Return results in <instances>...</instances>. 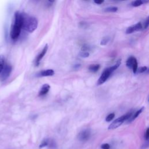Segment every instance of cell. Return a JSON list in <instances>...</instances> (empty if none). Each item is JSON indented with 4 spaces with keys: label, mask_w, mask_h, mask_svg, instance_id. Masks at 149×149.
Masks as SVG:
<instances>
[{
    "label": "cell",
    "mask_w": 149,
    "mask_h": 149,
    "mask_svg": "<svg viewBox=\"0 0 149 149\" xmlns=\"http://www.w3.org/2000/svg\"><path fill=\"white\" fill-rule=\"evenodd\" d=\"M142 29H143V26H142L141 23L138 22L136 24H134L132 26L129 27L126 31V34H131L134 31H140Z\"/></svg>",
    "instance_id": "8"
},
{
    "label": "cell",
    "mask_w": 149,
    "mask_h": 149,
    "mask_svg": "<svg viewBox=\"0 0 149 149\" xmlns=\"http://www.w3.org/2000/svg\"><path fill=\"white\" fill-rule=\"evenodd\" d=\"M147 70V66H141V67L137 69L136 73H142L145 72Z\"/></svg>",
    "instance_id": "21"
},
{
    "label": "cell",
    "mask_w": 149,
    "mask_h": 149,
    "mask_svg": "<svg viewBox=\"0 0 149 149\" xmlns=\"http://www.w3.org/2000/svg\"><path fill=\"white\" fill-rule=\"evenodd\" d=\"M91 136V131L89 129H84L81 130L77 136L78 139L80 141H87Z\"/></svg>",
    "instance_id": "7"
},
{
    "label": "cell",
    "mask_w": 149,
    "mask_h": 149,
    "mask_svg": "<svg viewBox=\"0 0 149 149\" xmlns=\"http://www.w3.org/2000/svg\"><path fill=\"white\" fill-rule=\"evenodd\" d=\"M120 65V59H119L115 65H113V66L109 68L105 69L104 70V72L102 73L100 77H99L97 81V85L100 86L104 84L107 80V79L109 77L111 73H113L115 70H116L119 68Z\"/></svg>",
    "instance_id": "3"
},
{
    "label": "cell",
    "mask_w": 149,
    "mask_h": 149,
    "mask_svg": "<svg viewBox=\"0 0 149 149\" xmlns=\"http://www.w3.org/2000/svg\"><path fill=\"white\" fill-rule=\"evenodd\" d=\"M144 107L141 108L140 109H139V110H137L136 112H135V113L134 114H132V115L131 116V117L127 120L128 122H132V121H133L135 119H136L137 118V116L143 112V111L144 110Z\"/></svg>",
    "instance_id": "13"
},
{
    "label": "cell",
    "mask_w": 149,
    "mask_h": 149,
    "mask_svg": "<svg viewBox=\"0 0 149 149\" xmlns=\"http://www.w3.org/2000/svg\"><path fill=\"white\" fill-rule=\"evenodd\" d=\"M55 72L52 69H46L42 71H40L37 74V76L38 77H47V76H51L54 74Z\"/></svg>",
    "instance_id": "11"
},
{
    "label": "cell",
    "mask_w": 149,
    "mask_h": 149,
    "mask_svg": "<svg viewBox=\"0 0 149 149\" xmlns=\"http://www.w3.org/2000/svg\"><path fill=\"white\" fill-rule=\"evenodd\" d=\"M148 24H149V19H148V17L146 19V20H145L144 22V26L143 27V30H144V29H147L148 27Z\"/></svg>",
    "instance_id": "23"
},
{
    "label": "cell",
    "mask_w": 149,
    "mask_h": 149,
    "mask_svg": "<svg viewBox=\"0 0 149 149\" xmlns=\"http://www.w3.org/2000/svg\"><path fill=\"white\" fill-rule=\"evenodd\" d=\"M147 1H143L141 0H137V1H134L131 3V5L133 7H137L140 5H141L144 3H147Z\"/></svg>",
    "instance_id": "15"
},
{
    "label": "cell",
    "mask_w": 149,
    "mask_h": 149,
    "mask_svg": "<svg viewBox=\"0 0 149 149\" xmlns=\"http://www.w3.org/2000/svg\"><path fill=\"white\" fill-rule=\"evenodd\" d=\"M90 49H91V47H90L89 45H88L87 44L83 45L81 48V52H87V51H90Z\"/></svg>",
    "instance_id": "20"
},
{
    "label": "cell",
    "mask_w": 149,
    "mask_h": 149,
    "mask_svg": "<svg viewBox=\"0 0 149 149\" xmlns=\"http://www.w3.org/2000/svg\"><path fill=\"white\" fill-rule=\"evenodd\" d=\"M38 21L33 16L22 13V29L27 32L32 33L37 27Z\"/></svg>",
    "instance_id": "2"
},
{
    "label": "cell",
    "mask_w": 149,
    "mask_h": 149,
    "mask_svg": "<svg viewBox=\"0 0 149 149\" xmlns=\"http://www.w3.org/2000/svg\"><path fill=\"white\" fill-rule=\"evenodd\" d=\"M49 89H50V86L49 84H43V86L41 87V88L39 91L38 95L39 96L45 95V94H47L48 93Z\"/></svg>",
    "instance_id": "12"
},
{
    "label": "cell",
    "mask_w": 149,
    "mask_h": 149,
    "mask_svg": "<svg viewBox=\"0 0 149 149\" xmlns=\"http://www.w3.org/2000/svg\"><path fill=\"white\" fill-rule=\"evenodd\" d=\"M109 37H104V38H102L100 42V44L101 45H105L107 44V43L109 42Z\"/></svg>",
    "instance_id": "18"
},
{
    "label": "cell",
    "mask_w": 149,
    "mask_h": 149,
    "mask_svg": "<svg viewBox=\"0 0 149 149\" xmlns=\"http://www.w3.org/2000/svg\"><path fill=\"white\" fill-rule=\"evenodd\" d=\"M48 44H46L44 48L42 49V50L41 51V52L37 56L36 58V60H35V65L36 66H38L40 63V62L41 61V60L42 59V58L44 57V56L45 55L47 50H48Z\"/></svg>",
    "instance_id": "10"
},
{
    "label": "cell",
    "mask_w": 149,
    "mask_h": 149,
    "mask_svg": "<svg viewBox=\"0 0 149 149\" xmlns=\"http://www.w3.org/2000/svg\"><path fill=\"white\" fill-rule=\"evenodd\" d=\"M133 112H128L121 116H120L119 118H117L116 119H115L114 121H113L108 126V129L109 130H113L115 129L118 128V127H119L125 121L127 120L132 115Z\"/></svg>",
    "instance_id": "4"
},
{
    "label": "cell",
    "mask_w": 149,
    "mask_h": 149,
    "mask_svg": "<svg viewBox=\"0 0 149 149\" xmlns=\"http://www.w3.org/2000/svg\"><path fill=\"white\" fill-rule=\"evenodd\" d=\"M47 146H49L51 148H55L56 144L54 140L49 139H46L43 140L42 141L40 145V148H41Z\"/></svg>",
    "instance_id": "9"
},
{
    "label": "cell",
    "mask_w": 149,
    "mask_h": 149,
    "mask_svg": "<svg viewBox=\"0 0 149 149\" xmlns=\"http://www.w3.org/2000/svg\"><path fill=\"white\" fill-rule=\"evenodd\" d=\"M90 55V54L88 52H81L79 54V56L81 58H87Z\"/></svg>",
    "instance_id": "22"
},
{
    "label": "cell",
    "mask_w": 149,
    "mask_h": 149,
    "mask_svg": "<svg viewBox=\"0 0 149 149\" xmlns=\"http://www.w3.org/2000/svg\"><path fill=\"white\" fill-rule=\"evenodd\" d=\"M101 148L102 149H109L110 148V146L108 143H105V144H103L101 146Z\"/></svg>",
    "instance_id": "24"
},
{
    "label": "cell",
    "mask_w": 149,
    "mask_h": 149,
    "mask_svg": "<svg viewBox=\"0 0 149 149\" xmlns=\"http://www.w3.org/2000/svg\"><path fill=\"white\" fill-rule=\"evenodd\" d=\"M81 66V65L80 64H76L74 65L73 66V69H75V70H77L80 68V67Z\"/></svg>",
    "instance_id": "26"
},
{
    "label": "cell",
    "mask_w": 149,
    "mask_h": 149,
    "mask_svg": "<svg viewBox=\"0 0 149 149\" xmlns=\"http://www.w3.org/2000/svg\"><path fill=\"white\" fill-rule=\"evenodd\" d=\"M126 65L127 68L132 69L134 74L136 73L137 70L138 69V63L135 57L133 56H129L126 61Z\"/></svg>",
    "instance_id": "5"
},
{
    "label": "cell",
    "mask_w": 149,
    "mask_h": 149,
    "mask_svg": "<svg viewBox=\"0 0 149 149\" xmlns=\"http://www.w3.org/2000/svg\"><path fill=\"white\" fill-rule=\"evenodd\" d=\"M100 68V65L99 64H93L89 66L88 70L92 73H95L99 70Z\"/></svg>",
    "instance_id": "14"
},
{
    "label": "cell",
    "mask_w": 149,
    "mask_h": 149,
    "mask_svg": "<svg viewBox=\"0 0 149 149\" xmlns=\"http://www.w3.org/2000/svg\"><path fill=\"white\" fill-rule=\"evenodd\" d=\"M114 117H115V113H111L109 115H108L107 116V117L105 118V121L110 122L114 118Z\"/></svg>",
    "instance_id": "17"
},
{
    "label": "cell",
    "mask_w": 149,
    "mask_h": 149,
    "mask_svg": "<svg viewBox=\"0 0 149 149\" xmlns=\"http://www.w3.org/2000/svg\"><path fill=\"white\" fill-rule=\"evenodd\" d=\"M5 65V59L3 56L0 55V73L1 72V70L3 69V67Z\"/></svg>",
    "instance_id": "19"
},
{
    "label": "cell",
    "mask_w": 149,
    "mask_h": 149,
    "mask_svg": "<svg viewBox=\"0 0 149 149\" xmlns=\"http://www.w3.org/2000/svg\"><path fill=\"white\" fill-rule=\"evenodd\" d=\"M117 10H118V8L115 6L108 7L104 9V11L107 12H116Z\"/></svg>",
    "instance_id": "16"
},
{
    "label": "cell",
    "mask_w": 149,
    "mask_h": 149,
    "mask_svg": "<svg viewBox=\"0 0 149 149\" xmlns=\"http://www.w3.org/2000/svg\"><path fill=\"white\" fill-rule=\"evenodd\" d=\"M94 2L95 3H96L97 5H100L104 2V1H94Z\"/></svg>",
    "instance_id": "27"
},
{
    "label": "cell",
    "mask_w": 149,
    "mask_h": 149,
    "mask_svg": "<svg viewBox=\"0 0 149 149\" xmlns=\"http://www.w3.org/2000/svg\"><path fill=\"white\" fill-rule=\"evenodd\" d=\"M144 136H145L146 140L147 141H148V137H149V129H148V128H147V129H146V133H145Z\"/></svg>",
    "instance_id": "25"
},
{
    "label": "cell",
    "mask_w": 149,
    "mask_h": 149,
    "mask_svg": "<svg viewBox=\"0 0 149 149\" xmlns=\"http://www.w3.org/2000/svg\"><path fill=\"white\" fill-rule=\"evenodd\" d=\"M148 142L147 141V143H146V144H144L143 146H142V148H147V147H148Z\"/></svg>",
    "instance_id": "28"
},
{
    "label": "cell",
    "mask_w": 149,
    "mask_h": 149,
    "mask_svg": "<svg viewBox=\"0 0 149 149\" xmlns=\"http://www.w3.org/2000/svg\"><path fill=\"white\" fill-rule=\"evenodd\" d=\"M12 71V66L9 64H5L2 70L0 73V80L3 81L6 80Z\"/></svg>",
    "instance_id": "6"
},
{
    "label": "cell",
    "mask_w": 149,
    "mask_h": 149,
    "mask_svg": "<svg viewBox=\"0 0 149 149\" xmlns=\"http://www.w3.org/2000/svg\"><path fill=\"white\" fill-rule=\"evenodd\" d=\"M22 29V13L17 11L15 13L14 20L11 26L10 36L12 40H16L20 36Z\"/></svg>",
    "instance_id": "1"
}]
</instances>
